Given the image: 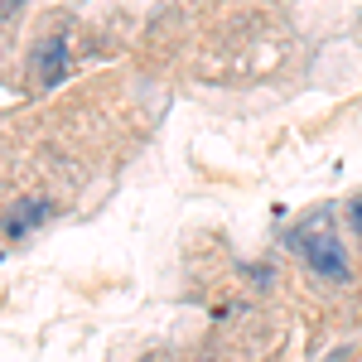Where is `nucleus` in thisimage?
Masks as SVG:
<instances>
[{
  "instance_id": "1",
  "label": "nucleus",
  "mask_w": 362,
  "mask_h": 362,
  "mask_svg": "<svg viewBox=\"0 0 362 362\" xmlns=\"http://www.w3.org/2000/svg\"><path fill=\"white\" fill-rule=\"evenodd\" d=\"M290 247L300 251V261H305L314 276H324V280H353L348 247L338 242V232H329V227H295V232H290Z\"/></svg>"
},
{
  "instance_id": "2",
  "label": "nucleus",
  "mask_w": 362,
  "mask_h": 362,
  "mask_svg": "<svg viewBox=\"0 0 362 362\" xmlns=\"http://www.w3.org/2000/svg\"><path fill=\"white\" fill-rule=\"evenodd\" d=\"M29 68L39 87H58L68 78V29H49L44 39H34L29 49Z\"/></svg>"
},
{
  "instance_id": "3",
  "label": "nucleus",
  "mask_w": 362,
  "mask_h": 362,
  "mask_svg": "<svg viewBox=\"0 0 362 362\" xmlns=\"http://www.w3.org/2000/svg\"><path fill=\"white\" fill-rule=\"evenodd\" d=\"M49 213H54V198L25 194V198H15V203L5 208V218H0V232H5V237H25V232H34V227L44 223Z\"/></svg>"
},
{
  "instance_id": "4",
  "label": "nucleus",
  "mask_w": 362,
  "mask_h": 362,
  "mask_svg": "<svg viewBox=\"0 0 362 362\" xmlns=\"http://www.w3.org/2000/svg\"><path fill=\"white\" fill-rule=\"evenodd\" d=\"M348 227L362 237V198H353V203H348Z\"/></svg>"
}]
</instances>
